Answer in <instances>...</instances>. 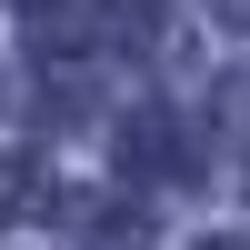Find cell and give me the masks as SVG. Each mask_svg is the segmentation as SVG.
<instances>
[{"instance_id": "obj_1", "label": "cell", "mask_w": 250, "mask_h": 250, "mask_svg": "<svg viewBox=\"0 0 250 250\" xmlns=\"http://www.w3.org/2000/svg\"><path fill=\"white\" fill-rule=\"evenodd\" d=\"M20 200H30V160H10V150H0V220H10Z\"/></svg>"}, {"instance_id": "obj_2", "label": "cell", "mask_w": 250, "mask_h": 250, "mask_svg": "<svg viewBox=\"0 0 250 250\" xmlns=\"http://www.w3.org/2000/svg\"><path fill=\"white\" fill-rule=\"evenodd\" d=\"M210 10H220V20H240V30H250V0H210Z\"/></svg>"}, {"instance_id": "obj_3", "label": "cell", "mask_w": 250, "mask_h": 250, "mask_svg": "<svg viewBox=\"0 0 250 250\" xmlns=\"http://www.w3.org/2000/svg\"><path fill=\"white\" fill-rule=\"evenodd\" d=\"M220 250H250V240H220Z\"/></svg>"}]
</instances>
